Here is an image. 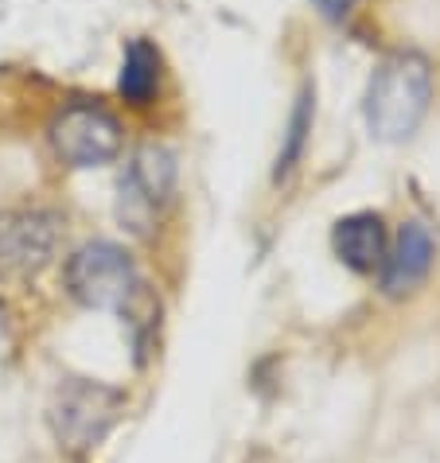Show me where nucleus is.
<instances>
[{
  "instance_id": "obj_1",
  "label": "nucleus",
  "mask_w": 440,
  "mask_h": 463,
  "mask_svg": "<svg viewBox=\"0 0 440 463\" xmlns=\"http://www.w3.org/2000/svg\"><path fill=\"white\" fill-rule=\"evenodd\" d=\"M433 98V67L417 51L382 59L367 90V125L378 140H406Z\"/></svg>"
},
{
  "instance_id": "obj_2",
  "label": "nucleus",
  "mask_w": 440,
  "mask_h": 463,
  "mask_svg": "<svg viewBox=\"0 0 440 463\" xmlns=\"http://www.w3.org/2000/svg\"><path fill=\"white\" fill-rule=\"evenodd\" d=\"M67 288L86 307L129 316V324L137 331V343H140V327H148V324L140 319L137 304H145L148 296L125 250H118L113 241H90V246H82L67 261Z\"/></svg>"
},
{
  "instance_id": "obj_3",
  "label": "nucleus",
  "mask_w": 440,
  "mask_h": 463,
  "mask_svg": "<svg viewBox=\"0 0 440 463\" xmlns=\"http://www.w3.org/2000/svg\"><path fill=\"white\" fill-rule=\"evenodd\" d=\"M125 409L121 390L101 382L74 378L55 393L51 405V432L67 452H90L110 436V429L118 424Z\"/></svg>"
},
{
  "instance_id": "obj_4",
  "label": "nucleus",
  "mask_w": 440,
  "mask_h": 463,
  "mask_svg": "<svg viewBox=\"0 0 440 463\" xmlns=\"http://www.w3.org/2000/svg\"><path fill=\"white\" fill-rule=\"evenodd\" d=\"M51 145L71 168H101L121 152V125L101 106H67L51 121Z\"/></svg>"
},
{
  "instance_id": "obj_5",
  "label": "nucleus",
  "mask_w": 440,
  "mask_h": 463,
  "mask_svg": "<svg viewBox=\"0 0 440 463\" xmlns=\"http://www.w3.org/2000/svg\"><path fill=\"white\" fill-rule=\"evenodd\" d=\"M59 246V218L51 211H28L8 218L0 230V269L8 277H32L51 261Z\"/></svg>"
},
{
  "instance_id": "obj_6",
  "label": "nucleus",
  "mask_w": 440,
  "mask_h": 463,
  "mask_svg": "<svg viewBox=\"0 0 440 463\" xmlns=\"http://www.w3.org/2000/svg\"><path fill=\"white\" fill-rule=\"evenodd\" d=\"M167 187H172V160L157 148H145L121 184V218H129L133 230H145L152 207L164 199Z\"/></svg>"
},
{
  "instance_id": "obj_7",
  "label": "nucleus",
  "mask_w": 440,
  "mask_h": 463,
  "mask_svg": "<svg viewBox=\"0 0 440 463\" xmlns=\"http://www.w3.org/2000/svg\"><path fill=\"white\" fill-rule=\"evenodd\" d=\"M433 265V238L421 222H406L397 230L394 246L386 250V261H382V288L390 296L409 292L417 280L429 273Z\"/></svg>"
},
{
  "instance_id": "obj_8",
  "label": "nucleus",
  "mask_w": 440,
  "mask_h": 463,
  "mask_svg": "<svg viewBox=\"0 0 440 463\" xmlns=\"http://www.w3.org/2000/svg\"><path fill=\"white\" fill-rule=\"evenodd\" d=\"M331 246L340 253V261L355 273H374L386 261V230L378 214H347L331 234Z\"/></svg>"
},
{
  "instance_id": "obj_9",
  "label": "nucleus",
  "mask_w": 440,
  "mask_h": 463,
  "mask_svg": "<svg viewBox=\"0 0 440 463\" xmlns=\"http://www.w3.org/2000/svg\"><path fill=\"white\" fill-rule=\"evenodd\" d=\"M160 86V55L148 40H133L125 51V67H121V79L118 90L129 106H148L152 94Z\"/></svg>"
},
{
  "instance_id": "obj_10",
  "label": "nucleus",
  "mask_w": 440,
  "mask_h": 463,
  "mask_svg": "<svg viewBox=\"0 0 440 463\" xmlns=\"http://www.w3.org/2000/svg\"><path fill=\"white\" fill-rule=\"evenodd\" d=\"M308 125H312V94L304 90V98L296 101L292 125H289V145H284L281 160H277V179L292 172V164H296V156H301V148H304V133H308Z\"/></svg>"
},
{
  "instance_id": "obj_11",
  "label": "nucleus",
  "mask_w": 440,
  "mask_h": 463,
  "mask_svg": "<svg viewBox=\"0 0 440 463\" xmlns=\"http://www.w3.org/2000/svg\"><path fill=\"white\" fill-rule=\"evenodd\" d=\"M312 5L323 12V16H331V20H343L347 12H351L359 0H312Z\"/></svg>"
}]
</instances>
